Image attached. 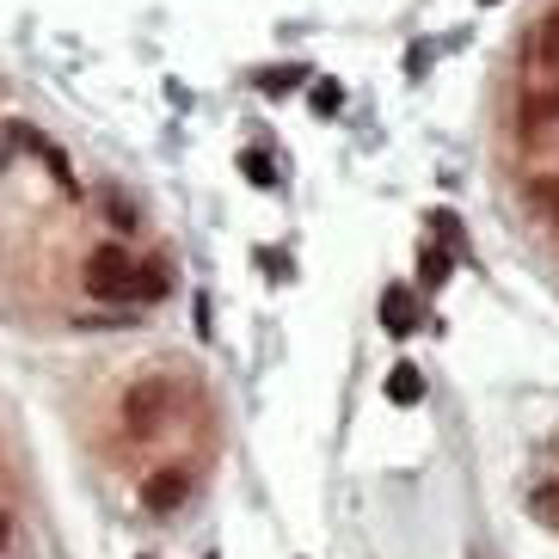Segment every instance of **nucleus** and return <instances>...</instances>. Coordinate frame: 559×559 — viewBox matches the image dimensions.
Listing matches in <instances>:
<instances>
[{
	"label": "nucleus",
	"mask_w": 559,
	"mask_h": 559,
	"mask_svg": "<svg viewBox=\"0 0 559 559\" xmlns=\"http://www.w3.org/2000/svg\"><path fill=\"white\" fill-rule=\"evenodd\" d=\"M381 326H388V332H412V326H418V313L406 308V289H388V301H381Z\"/></svg>",
	"instance_id": "obj_6"
},
{
	"label": "nucleus",
	"mask_w": 559,
	"mask_h": 559,
	"mask_svg": "<svg viewBox=\"0 0 559 559\" xmlns=\"http://www.w3.org/2000/svg\"><path fill=\"white\" fill-rule=\"evenodd\" d=\"M210 559H215V554H210Z\"/></svg>",
	"instance_id": "obj_14"
},
{
	"label": "nucleus",
	"mask_w": 559,
	"mask_h": 559,
	"mask_svg": "<svg viewBox=\"0 0 559 559\" xmlns=\"http://www.w3.org/2000/svg\"><path fill=\"white\" fill-rule=\"evenodd\" d=\"M535 50H542L547 68H559V13L542 19V32H535Z\"/></svg>",
	"instance_id": "obj_7"
},
{
	"label": "nucleus",
	"mask_w": 559,
	"mask_h": 559,
	"mask_svg": "<svg viewBox=\"0 0 559 559\" xmlns=\"http://www.w3.org/2000/svg\"><path fill=\"white\" fill-rule=\"evenodd\" d=\"M388 400H394V406H418V400H425V376H418L412 362H394V369H388Z\"/></svg>",
	"instance_id": "obj_5"
},
{
	"label": "nucleus",
	"mask_w": 559,
	"mask_h": 559,
	"mask_svg": "<svg viewBox=\"0 0 559 559\" xmlns=\"http://www.w3.org/2000/svg\"><path fill=\"white\" fill-rule=\"evenodd\" d=\"M479 7H492V0H479Z\"/></svg>",
	"instance_id": "obj_13"
},
{
	"label": "nucleus",
	"mask_w": 559,
	"mask_h": 559,
	"mask_svg": "<svg viewBox=\"0 0 559 559\" xmlns=\"http://www.w3.org/2000/svg\"><path fill=\"white\" fill-rule=\"evenodd\" d=\"M247 179L271 185V179H277V166H271V160H259V148H252V154H247Z\"/></svg>",
	"instance_id": "obj_10"
},
{
	"label": "nucleus",
	"mask_w": 559,
	"mask_h": 559,
	"mask_svg": "<svg viewBox=\"0 0 559 559\" xmlns=\"http://www.w3.org/2000/svg\"><path fill=\"white\" fill-rule=\"evenodd\" d=\"M443 277H449V252L430 247V252H425V283H443Z\"/></svg>",
	"instance_id": "obj_9"
},
{
	"label": "nucleus",
	"mask_w": 559,
	"mask_h": 559,
	"mask_svg": "<svg viewBox=\"0 0 559 559\" xmlns=\"http://www.w3.org/2000/svg\"><path fill=\"white\" fill-rule=\"evenodd\" d=\"M166 406H173L166 381H142V388H130V400H123V425H130V437H154L160 418H166Z\"/></svg>",
	"instance_id": "obj_2"
},
{
	"label": "nucleus",
	"mask_w": 559,
	"mask_h": 559,
	"mask_svg": "<svg viewBox=\"0 0 559 559\" xmlns=\"http://www.w3.org/2000/svg\"><path fill=\"white\" fill-rule=\"evenodd\" d=\"M105 215H111L117 228H135V210H130L123 198H105Z\"/></svg>",
	"instance_id": "obj_11"
},
{
	"label": "nucleus",
	"mask_w": 559,
	"mask_h": 559,
	"mask_svg": "<svg viewBox=\"0 0 559 559\" xmlns=\"http://www.w3.org/2000/svg\"><path fill=\"white\" fill-rule=\"evenodd\" d=\"M81 283L93 301H135V252L123 240H105L99 252H86Z\"/></svg>",
	"instance_id": "obj_1"
},
{
	"label": "nucleus",
	"mask_w": 559,
	"mask_h": 559,
	"mask_svg": "<svg viewBox=\"0 0 559 559\" xmlns=\"http://www.w3.org/2000/svg\"><path fill=\"white\" fill-rule=\"evenodd\" d=\"M166 289H173V271H166L160 259H154V264H135V301H142V308L166 301Z\"/></svg>",
	"instance_id": "obj_4"
},
{
	"label": "nucleus",
	"mask_w": 559,
	"mask_h": 559,
	"mask_svg": "<svg viewBox=\"0 0 559 559\" xmlns=\"http://www.w3.org/2000/svg\"><path fill=\"white\" fill-rule=\"evenodd\" d=\"M7 542H13V523H7V510H0V554H7Z\"/></svg>",
	"instance_id": "obj_12"
},
{
	"label": "nucleus",
	"mask_w": 559,
	"mask_h": 559,
	"mask_svg": "<svg viewBox=\"0 0 559 559\" xmlns=\"http://www.w3.org/2000/svg\"><path fill=\"white\" fill-rule=\"evenodd\" d=\"M535 198L547 203V228H554V240H559V179H542L535 185Z\"/></svg>",
	"instance_id": "obj_8"
},
{
	"label": "nucleus",
	"mask_w": 559,
	"mask_h": 559,
	"mask_svg": "<svg viewBox=\"0 0 559 559\" xmlns=\"http://www.w3.org/2000/svg\"><path fill=\"white\" fill-rule=\"evenodd\" d=\"M185 492H191V474L185 467H166V474H154L148 486H142V504L154 510V516H166V510H179Z\"/></svg>",
	"instance_id": "obj_3"
}]
</instances>
